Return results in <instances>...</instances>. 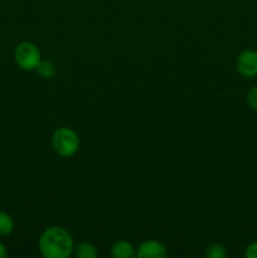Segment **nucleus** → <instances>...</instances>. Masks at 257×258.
I'll return each instance as SVG.
<instances>
[{
  "instance_id": "11",
  "label": "nucleus",
  "mask_w": 257,
  "mask_h": 258,
  "mask_svg": "<svg viewBox=\"0 0 257 258\" xmlns=\"http://www.w3.org/2000/svg\"><path fill=\"white\" fill-rule=\"evenodd\" d=\"M246 103L249 108L257 111V86L252 87L246 95Z\"/></svg>"
},
{
  "instance_id": "5",
  "label": "nucleus",
  "mask_w": 257,
  "mask_h": 258,
  "mask_svg": "<svg viewBox=\"0 0 257 258\" xmlns=\"http://www.w3.org/2000/svg\"><path fill=\"white\" fill-rule=\"evenodd\" d=\"M168 256L165 246L154 239L143 242L136 248V257L139 258H165Z\"/></svg>"
},
{
  "instance_id": "2",
  "label": "nucleus",
  "mask_w": 257,
  "mask_h": 258,
  "mask_svg": "<svg viewBox=\"0 0 257 258\" xmlns=\"http://www.w3.org/2000/svg\"><path fill=\"white\" fill-rule=\"evenodd\" d=\"M53 150L62 158H72L80 149V138L70 127H59L53 133Z\"/></svg>"
},
{
  "instance_id": "4",
  "label": "nucleus",
  "mask_w": 257,
  "mask_h": 258,
  "mask_svg": "<svg viewBox=\"0 0 257 258\" xmlns=\"http://www.w3.org/2000/svg\"><path fill=\"white\" fill-rule=\"evenodd\" d=\"M236 70L244 78H254L257 76V52L244 49L237 55Z\"/></svg>"
},
{
  "instance_id": "13",
  "label": "nucleus",
  "mask_w": 257,
  "mask_h": 258,
  "mask_svg": "<svg viewBox=\"0 0 257 258\" xmlns=\"http://www.w3.org/2000/svg\"><path fill=\"white\" fill-rule=\"evenodd\" d=\"M8 256V249L7 247L4 246L3 242H0V258H5Z\"/></svg>"
},
{
  "instance_id": "1",
  "label": "nucleus",
  "mask_w": 257,
  "mask_h": 258,
  "mask_svg": "<svg viewBox=\"0 0 257 258\" xmlns=\"http://www.w3.org/2000/svg\"><path fill=\"white\" fill-rule=\"evenodd\" d=\"M38 248L45 258H67L73 253L75 242L63 227H49L39 237Z\"/></svg>"
},
{
  "instance_id": "9",
  "label": "nucleus",
  "mask_w": 257,
  "mask_h": 258,
  "mask_svg": "<svg viewBox=\"0 0 257 258\" xmlns=\"http://www.w3.org/2000/svg\"><path fill=\"white\" fill-rule=\"evenodd\" d=\"M35 72L38 73L40 78H52L55 75V66L50 60H40L39 64L35 68Z\"/></svg>"
},
{
  "instance_id": "12",
  "label": "nucleus",
  "mask_w": 257,
  "mask_h": 258,
  "mask_svg": "<svg viewBox=\"0 0 257 258\" xmlns=\"http://www.w3.org/2000/svg\"><path fill=\"white\" fill-rule=\"evenodd\" d=\"M244 257L246 258H257V241L252 242L246 247L244 251Z\"/></svg>"
},
{
  "instance_id": "7",
  "label": "nucleus",
  "mask_w": 257,
  "mask_h": 258,
  "mask_svg": "<svg viewBox=\"0 0 257 258\" xmlns=\"http://www.w3.org/2000/svg\"><path fill=\"white\" fill-rule=\"evenodd\" d=\"M73 252L78 258H96L98 254L96 247L92 243H88V242L78 243L77 246H75Z\"/></svg>"
},
{
  "instance_id": "10",
  "label": "nucleus",
  "mask_w": 257,
  "mask_h": 258,
  "mask_svg": "<svg viewBox=\"0 0 257 258\" xmlns=\"http://www.w3.org/2000/svg\"><path fill=\"white\" fill-rule=\"evenodd\" d=\"M206 257L208 258H226L227 257V251L224 248L223 244L219 243H213L211 246H208L206 251Z\"/></svg>"
},
{
  "instance_id": "6",
  "label": "nucleus",
  "mask_w": 257,
  "mask_h": 258,
  "mask_svg": "<svg viewBox=\"0 0 257 258\" xmlns=\"http://www.w3.org/2000/svg\"><path fill=\"white\" fill-rule=\"evenodd\" d=\"M111 254L115 258H134L136 257V248L127 241H117L111 248Z\"/></svg>"
},
{
  "instance_id": "14",
  "label": "nucleus",
  "mask_w": 257,
  "mask_h": 258,
  "mask_svg": "<svg viewBox=\"0 0 257 258\" xmlns=\"http://www.w3.org/2000/svg\"><path fill=\"white\" fill-rule=\"evenodd\" d=\"M0 2H4V0H0Z\"/></svg>"
},
{
  "instance_id": "8",
  "label": "nucleus",
  "mask_w": 257,
  "mask_h": 258,
  "mask_svg": "<svg viewBox=\"0 0 257 258\" xmlns=\"http://www.w3.org/2000/svg\"><path fill=\"white\" fill-rule=\"evenodd\" d=\"M14 231V221L7 212L0 211V237H7Z\"/></svg>"
},
{
  "instance_id": "3",
  "label": "nucleus",
  "mask_w": 257,
  "mask_h": 258,
  "mask_svg": "<svg viewBox=\"0 0 257 258\" xmlns=\"http://www.w3.org/2000/svg\"><path fill=\"white\" fill-rule=\"evenodd\" d=\"M15 64L23 71H35L37 66L42 60L40 50L34 43L23 42L15 47L14 50Z\"/></svg>"
}]
</instances>
